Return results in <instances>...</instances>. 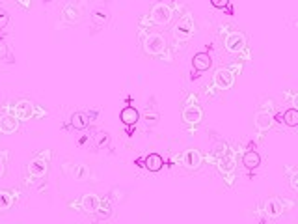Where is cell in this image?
<instances>
[{"mask_svg": "<svg viewBox=\"0 0 298 224\" xmlns=\"http://www.w3.org/2000/svg\"><path fill=\"white\" fill-rule=\"evenodd\" d=\"M15 202V196L12 191H6V189H0V211H8L12 209V205Z\"/></svg>", "mask_w": 298, "mask_h": 224, "instance_id": "cb8c5ba5", "label": "cell"}, {"mask_svg": "<svg viewBox=\"0 0 298 224\" xmlns=\"http://www.w3.org/2000/svg\"><path fill=\"white\" fill-rule=\"evenodd\" d=\"M212 66V58L209 53H198L194 54L192 58V69L196 71H207V69H211Z\"/></svg>", "mask_w": 298, "mask_h": 224, "instance_id": "2e32d148", "label": "cell"}, {"mask_svg": "<svg viewBox=\"0 0 298 224\" xmlns=\"http://www.w3.org/2000/svg\"><path fill=\"white\" fill-rule=\"evenodd\" d=\"M119 120L125 124V126H136L140 120V112L134 108V106H125L121 114H119Z\"/></svg>", "mask_w": 298, "mask_h": 224, "instance_id": "ac0fdd59", "label": "cell"}, {"mask_svg": "<svg viewBox=\"0 0 298 224\" xmlns=\"http://www.w3.org/2000/svg\"><path fill=\"white\" fill-rule=\"evenodd\" d=\"M108 19H110L108 10H105V8H97V10H93L92 21H93V25H95V27H105L106 23H108Z\"/></svg>", "mask_w": 298, "mask_h": 224, "instance_id": "603a6c76", "label": "cell"}, {"mask_svg": "<svg viewBox=\"0 0 298 224\" xmlns=\"http://www.w3.org/2000/svg\"><path fill=\"white\" fill-rule=\"evenodd\" d=\"M194 34H196V21H194L192 14L183 15V19H179V23L173 27V40H175L177 47L181 45V49H185L186 43L194 38Z\"/></svg>", "mask_w": 298, "mask_h": 224, "instance_id": "5b68a950", "label": "cell"}, {"mask_svg": "<svg viewBox=\"0 0 298 224\" xmlns=\"http://www.w3.org/2000/svg\"><path fill=\"white\" fill-rule=\"evenodd\" d=\"M283 211H285V202L278 196L268 198V200H265V204H263V213H265V217L270 218V220L279 218L283 215Z\"/></svg>", "mask_w": 298, "mask_h": 224, "instance_id": "7c38bea8", "label": "cell"}, {"mask_svg": "<svg viewBox=\"0 0 298 224\" xmlns=\"http://www.w3.org/2000/svg\"><path fill=\"white\" fill-rule=\"evenodd\" d=\"M203 153L199 152L198 148H186L185 152L181 153V157H179V163H181V166L183 168H186V170L190 172H196L201 168V165H203Z\"/></svg>", "mask_w": 298, "mask_h": 224, "instance_id": "30bf717a", "label": "cell"}, {"mask_svg": "<svg viewBox=\"0 0 298 224\" xmlns=\"http://www.w3.org/2000/svg\"><path fill=\"white\" fill-rule=\"evenodd\" d=\"M142 49L147 56H155V58H162L172 62L170 54H168V40L166 36L159 32H142Z\"/></svg>", "mask_w": 298, "mask_h": 224, "instance_id": "6da1fadb", "label": "cell"}, {"mask_svg": "<svg viewBox=\"0 0 298 224\" xmlns=\"http://www.w3.org/2000/svg\"><path fill=\"white\" fill-rule=\"evenodd\" d=\"M108 144H110V135L106 131H101L95 135V146L97 148H106Z\"/></svg>", "mask_w": 298, "mask_h": 224, "instance_id": "83f0119b", "label": "cell"}, {"mask_svg": "<svg viewBox=\"0 0 298 224\" xmlns=\"http://www.w3.org/2000/svg\"><path fill=\"white\" fill-rule=\"evenodd\" d=\"M30 2H32V0H19V4H21V6H23V8H27V10H28V8H30Z\"/></svg>", "mask_w": 298, "mask_h": 224, "instance_id": "836d02e7", "label": "cell"}, {"mask_svg": "<svg viewBox=\"0 0 298 224\" xmlns=\"http://www.w3.org/2000/svg\"><path fill=\"white\" fill-rule=\"evenodd\" d=\"M253 127H255V131L263 137L265 133H268L272 127H274V116L263 110L255 112V116H253Z\"/></svg>", "mask_w": 298, "mask_h": 224, "instance_id": "4fadbf2b", "label": "cell"}, {"mask_svg": "<svg viewBox=\"0 0 298 224\" xmlns=\"http://www.w3.org/2000/svg\"><path fill=\"white\" fill-rule=\"evenodd\" d=\"M261 110L268 112V114H274V110H276V103H274V99H270V97L261 99Z\"/></svg>", "mask_w": 298, "mask_h": 224, "instance_id": "f1b7e54d", "label": "cell"}, {"mask_svg": "<svg viewBox=\"0 0 298 224\" xmlns=\"http://www.w3.org/2000/svg\"><path fill=\"white\" fill-rule=\"evenodd\" d=\"M6 56H8V45H6V41L0 40V60H4Z\"/></svg>", "mask_w": 298, "mask_h": 224, "instance_id": "d6a6232c", "label": "cell"}, {"mask_svg": "<svg viewBox=\"0 0 298 224\" xmlns=\"http://www.w3.org/2000/svg\"><path fill=\"white\" fill-rule=\"evenodd\" d=\"M6 168H8V153H0V179L6 176Z\"/></svg>", "mask_w": 298, "mask_h": 224, "instance_id": "f546056e", "label": "cell"}, {"mask_svg": "<svg viewBox=\"0 0 298 224\" xmlns=\"http://www.w3.org/2000/svg\"><path fill=\"white\" fill-rule=\"evenodd\" d=\"M144 163H146V168L149 172H159L162 170V166H164V159H162V155H159V153H149L146 159H144Z\"/></svg>", "mask_w": 298, "mask_h": 224, "instance_id": "d6986e66", "label": "cell"}, {"mask_svg": "<svg viewBox=\"0 0 298 224\" xmlns=\"http://www.w3.org/2000/svg\"><path fill=\"white\" fill-rule=\"evenodd\" d=\"M181 118H183V122H185L186 126L190 127H196L203 122V108H201L196 95H188V99L183 103Z\"/></svg>", "mask_w": 298, "mask_h": 224, "instance_id": "8992f818", "label": "cell"}, {"mask_svg": "<svg viewBox=\"0 0 298 224\" xmlns=\"http://www.w3.org/2000/svg\"><path fill=\"white\" fill-rule=\"evenodd\" d=\"M51 157L53 152L51 150H41L34 159H30V163L27 165V183L32 185L38 179L47 178L49 168H51Z\"/></svg>", "mask_w": 298, "mask_h": 224, "instance_id": "7a4b0ae2", "label": "cell"}, {"mask_svg": "<svg viewBox=\"0 0 298 224\" xmlns=\"http://www.w3.org/2000/svg\"><path fill=\"white\" fill-rule=\"evenodd\" d=\"M240 73V66L235 64V66L229 67H220L214 71L212 75V86L211 90H218V92H225V90H231L235 82H237V75Z\"/></svg>", "mask_w": 298, "mask_h": 224, "instance_id": "277c9868", "label": "cell"}, {"mask_svg": "<svg viewBox=\"0 0 298 224\" xmlns=\"http://www.w3.org/2000/svg\"><path fill=\"white\" fill-rule=\"evenodd\" d=\"M8 21H10V15H8L6 12H4V10H0V30L6 27Z\"/></svg>", "mask_w": 298, "mask_h": 224, "instance_id": "1f68e13d", "label": "cell"}, {"mask_svg": "<svg viewBox=\"0 0 298 224\" xmlns=\"http://www.w3.org/2000/svg\"><path fill=\"white\" fill-rule=\"evenodd\" d=\"M214 161H216V168H218V172L224 176L225 183L231 187V185L235 183V179H237V176H235V170H237V159H235L233 152L231 150H227L224 155L216 157Z\"/></svg>", "mask_w": 298, "mask_h": 224, "instance_id": "9c48e42d", "label": "cell"}, {"mask_svg": "<svg viewBox=\"0 0 298 224\" xmlns=\"http://www.w3.org/2000/svg\"><path fill=\"white\" fill-rule=\"evenodd\" d=\"M99 200L101 198L97 196V194L88 192V194H82L79 200L69 202V207H79V211H82V213H86V215H93L95 209H97V205H99Z\"/></svg>", "mask_w": 298, "mask_h": 224, "instance_id": "8fae6325", "label": "cell"}, {"mask_svg": "<svg viewBox=\"0 0 298 224\" xmlns=\"http://www.w3.org/2000/svg\"><path fill=\"white\" fill-rule=\"evenodd\" d=\"M281 122L289 127H296L298 126V110L296 108H294V106L287 108V110L281 114Z\"/></svg>", "mask_w": 298, "mask_h": 224, "instance_id": "d4e9b609", "label": "cell"}, {"mask_svg": "<svg viewBox=\"0 0 298 224\" xmlns=\"http://www.w3.org/2000/svg\"><path fill=\"white\" fill-rule=\"evenodd\" d=\"M12 114L19 122H28L38 116H47V110H40L36 103H32L30 99H17L15 105L12 106Z\"/></svg>", "mask_w": 298, "mask_h": 224, "instance_id": "ba28073f", "label": "cell"}, {"mask_svg": "<svg viewBox=\"0 0 298 224\" xmlns=\"http://www.w3.org/2000/svg\"><path fill=\"white\" fill-rule=\"evenodd\" d=\"M142 120L146 122L147 127H153V126H157V122L160 120V116H159V112L155 110V106H147L146 110H144Z\"/></svg>", "mask_w": 298, "mask_h": 224, "instance_id": "484cf974", "label": "cell"}, {"mask_svg": "<svg viewBox=\"0 0 298 224\" xmlns=\"http://www.w3.org/2000/svg\"><path fill=\"white\" fill-rule=\"evenodd\" d=\"M212 8H218V10H224V8L229 6V0H211Z\"/></svg>", "mask_w": 298, "mask_h": 224, "instance_id": "4dcf8cb0", "label": "cell"}, {"mask_svg": "<svg viewBox=\"0 0 298 224\" xmlns=\"http://www.w3.org/2000/svg\"><path fill=\"white\" fill-rule=\"evenodd\" d=\"M88 124H90V116H88L86 112H73L71 114V127L77 129V131H82V129H86Z\"/></svg>", "mask_w": 298, "mask_h": 224, "instance_id": "44dd1931", "label": "cell"}, {"mask_svg": "<svg viewBox=\"0 0 298 224\" xmlns=\"http://www.w3.org/2000/svg\"><path fill=\"white\" fill-rule=\"evenodd\" d=\"M71 178L75 179V181H88L90 179V176H92V170H90V166L84 165V163H77V165H73V168H71Z\"/></svg>", "mask_w": 298, "mask_h": 224, "instance_id": "e0dca14e", "label": "cell"}, {"mask_svg": "<svg viewBox=\"0 0 298 224\" xmlns=\"http://www.w3.org/2000/svg\"><path fill=\"white\" fill-rule=\"evenodd\" d=\"M242 165H244V168H248V170H255V168L261 165V155H259L255 150L246 152L244 155H242Z\"/></svg>", "mask_w": 298, "mask_h": 224, "instance_id": "ffe728a7", "label": "cell"}, {"mask_svg": "<svg viewBox=\"0 0 298 224\" xmlns=\"http://www.w3.org/2000/svg\"><path fill=\"white\" fill-rule=\"evenodd\" d=\"M62 14H64V19L67 23H71V25H79L80 19H82V14H80L79 6L75 4V2H67L64 10H62Z\"/></svg>", "mask_w": 298, "mask_h": 224, "instance_id": "9a60e30c", "label": "cell"}, {"mask_svg": "<svg viewBox=\"0 0 298 224\" xmlns=\"http://www.w3.org/2000/svg\"><path fill=\"white\" fill-rule=\"evenodd\" d=\"M287 174H289V185H291V191H294L296 192L298 191V172H296V166L294 165H287L283 168Z\"/></svg>", "mask_w": 298, "mask_h": 224, "instance_id": "4316f807", "label": "cell"}, {"mask_svg": "<svg viewBox=\"0 0 298 224\" xmlns=\"http://www.w3.org/2000/svg\"><path fill=\"white\" fill-rule=\"evenodd\" d=\"M159 2H162V0H159Z\"/></svg>", "mask_w": 298, "mask_h": 224, "instance_id": "e575fe53", "label": "cell"}, {"mask_svg": "<svg viewBox=\"0 0 298 224\" xmlns=\"http://www.w3.org/2000/svg\"><path fill=\"white\" fill-rule=\"evenodd\" d=\"M95 215H97L101 220L110 218V215H112V204H110V200H108V198H101L99 205H97V209H95Z\"/></svg>", "mask_w": 298, "mask_h": 224, "instance_id": "7402d4cb", "label": "cell"}, {"mask_svg": "<svg viewBox=\"0 0 298 224\" xmlns=\"http://www.w3.org/2000/svg\"><path fill=\"white\" fill-rule=\"evenodd\" d=\"M220 38H222L224 49L229 54H240L246 51V36H244V32H240L238 28L222 27V30H220Z\"/></svg>", "mask_w": 298, "mask_h": 224, "instance_id": "3957f363", "label": "cell"}, {"mask_svg": "<svg viewBox=\"0 0 298 224\" xmlns=\"http://www.w3.org/2000/svg\"><path fill=\"white\" fill-rule=\"evenodd\" d=\"M21 122L15 118L14 114H4L0 116V133L2 135H14V133L19 131Z\"/></svg>", "mask_w": 298, "mask_h": 224, "instance_id": "5bb4252c", "label": "cell"}, {"mask_svg": "<svg viewBox=\"0 0 298 224\" xmlns=\"http://www.w3.org/2000/svg\"><path fill=\"white\" fill-rule=\"evenodd\" d=\"M172 17H173L172 6H170V4H166V2H159V4H155V6L149 10L147 17H144V19L140 21V23H142V25L149 23V25L164 27V25H168V23L172 21Z\"/></svg>", "mask_w": 298, "mask_h": 224, "instance_id": "52a82bcc", "label": "cell"}]
</instances>
